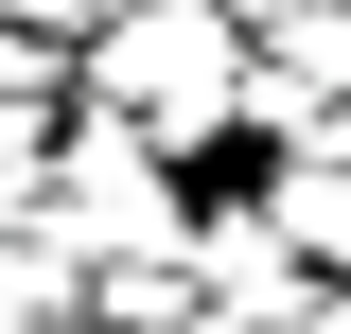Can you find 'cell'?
<instances>
[{
  "label": "cell",
  "instance_id": "6da1fadb",
  "mask_svg": "<svg viewBox=\"0 0 351 334\" xmlns=\"http://www.w3.org/2000/svg\"><path fill=\"white\" fill-rule=\"evenodd\" d=\"M88 106L158 124L176 159H228V88H246V0H123L106 36L71 53Z\"/></svg>",
  "mask_w": 351,
  "mask_h": 334
},
{
  "label": "cell",
  "instance_id": "7a4b0ae2",
  "mask_svg": "<svg viewBox=\"0 0 351 334\" xmlns=\"http://www.w3.org/2000/svg\"><path fill=\"white\" fill-rule=\"evenodd\" d=\"M36 229H53L71 264H123V247H193V194H176V141L71 88V106H53V194H36Z\"/></svg>",
  "mask_w": 351,
  "mask_h": 334
},
{
  "label": "cell",
  "instance_id": "3957f363",
  "mask_svg": "<svg viewBox=\"0 0 351 334\" xmlns=\"http://www.w3.org/2000/svg\"><path fill=\"white\" fill-rule=\"evenodd\" d=\"M316 264L281 247V211L263 194H193V299H228V317H281Z\"/></svg>",
  "mask_w": 351,
  "mask_h": 334
},
{
  "label": "cell",
  "instance_id": "277c9868",
  "mask_svg": "<svg viewBox=\"0 0 351 334\" xmlns=\"http://www.w3.org/2000/svg\"><path fill=\"white\" fill-rule=\"evenodd\" d=\"M263 211H281V247H299L316 282H351V106L299 141V159H263Z\"/></svg>",
  "mask_w": 351,
  "mask_h": 334
},
{
  "label": "cell",
  "instance_id": "5b68a950",
  "mask_svg": "<svg viewBox=\"0 0 351 334\" xmlns=\"http://www.w3.org/2000/svg\"><path fill=\"white\" fill-rule=\"evenodd\" d=\"M88 299V264L53 247V229H0V334H36V317H71Z\"/></svg>",
  "mask_w": 351,
  "mask_h": 334
},
{
  "label": "cell",
  "instance_id": "8992f818",
  "mask_svg": "<svg viewBox=\"0 0 351 334\" xmlns=\"http://www.w3.org/2000/svg\"><path fill=\"white\" fill-rule=\"evenodd\" d=\"M53 106H71V88H53ZM53 106L0 88V229H36V194H53Z\"/></svg>",
  "mask_w": 351,
  "mask_h": 334
},
{
  "label": "cell",
  "instance_id": "52a82bcc",
  "mask_svg": "<svg viewBox=\"0 0 351 334\" xmlns=\"http://www.w3.org/2000/svg\"><path fill=\"white\" fill-rule=\"evenodd\" d=\"M0 88H36V106H53V88H71V53H53L36 18H0Z\"/></svg>",
  "mask_w": 351,
  "mask_h": 334
},
{
  "label": "cell",
  "instance_id": "ba28073f",
  "mask_svg": "<svg viewBox=\"0 0 351 334\" xmlns=\"http://www.w3.org/2000/svg\"><path fill=\"white\" fill-rule=\"evenodd\" d=\"M263 334H351V282H299V299H281Z\"/></svg>",
  "mask_w": 351,
  "mask_h": 334
},
{
  "label": "cell",
  "instance_id": "9c48e42d",
  "mask_svg": "<svg viewBox=\"0 0 351 334\" xmlns=\"http://www.w3.org/2000/svg\"><path fill=\"white\" fill-rule=\"evenodd\" d=\"M176 334H263V317H228V299H176Z\"/></svg>",
  "mask_w": 351,
  "mask_h": 334
},
{
  "label": "cell",
  "instance_id": "30bf717a",
  "mask_svg": "<svg viewBox=\"0 0 351 334\" xmlns=\"http://www.w3.org/2000/svg\"><path fill=\"white\" fill-rule=\"evenodd\" d=\"M246 18H281V0H246Z\"/></svg>",
  "mask_w": 351,
  "mask_h": 334
}]
</instances>
